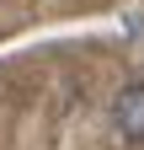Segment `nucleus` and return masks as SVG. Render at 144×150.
I'll return each mask as SVG.
<instances>
[{"instance_id":"obj_1","label":"nucleus","mask_w":144,"mask_h":150,"mask_svg":"<svg viewBox=\"0 0 144 150\" xmlns=\"http://www.w3.org/2000/svg\"><path fill=\"white\" fill-rule=\"evenodd\" d=\"M112 129H117V139L144 145V81H134V86L117 91V102H112Z\"/></svg>"}]
</instances>
